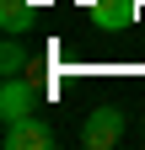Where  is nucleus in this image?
<instances>
[{
    "label": "nucleus",
    "mask_w": 145,
    "mask_h": 150,
    "mask_svg": "<svg viewBox=\"0 0 145 150\" xmlns=\"http://www.w3.org/2000/svg\"><path fill=\"white\" fill-rule=\"evenodd\" d=\"M124 139V107L118 102H102L86 112V123H81V145L86 150H113Z\"/></svg>",
    "instance_id": "f257e3e1"
},
{
    "label": "nucleus",
    "mask_w": 145,
    "mask_h": 150,
    "mask_svg": "<svg viewBox=\"0 0 145 150\" xmlns=\"http://www.w3.org/2000/svg\"><path fill=\"white\" fill-rule=\"evenodd\" d=\"M32 112H38V86L27 75H6V86H0V118H6V129L32 118Z\"/></svg>",
    "instance_id": "f03ea898"
},
{
    "label": "nucleus",
    "mask_w": 145,
    "mask_h": 150,
    "mask_svg": "<svg viewBox=\"0 0 145 150\" xmlns=\"http://www.w3.org/2000/svg\"><path fill=\"white\" fill-rule=\"evenodd\" d=\"M140 22V0H92V27L102 38H124Z\"/></svg>",
    "instance_id": "7ed1b4c3"
},
{
    "label": "nucleus",
    "mask_w": 145,
    "mask_h": 150,
    "mask_svg": "<svg viewBox=\"0 0 145 150\" xmlns=\"http://www.w3.org/2000/svg\"><path fill=\"white\" fill-rule=\"evenodd\" d=\"M54 145H59V134H54V129L38 118V112L6 129V150H54Z\"/></svg>",
    "instance_id": "20e7f679"
},
{
    "label": "nucleus",
    "mask_w": 145,
    "mask_h": 150,
    "mask_svg": "<svg viewBox=\"0 0 145 150\" xmlns=\"http://www.w3.org/2000/svg\"><path fill=\"white\" fill-rule=\"evenodd\" d=\"M32 22H38V11H32V0H0V27H6L11 38L32 32Z\"/></svg>",
    "instance_id": "39448f33"
},
{
    "label": "nucleus",
    "mask_w": 145,
    "mask_h": 150,
    "mask_svg": "<svg viewBox=\"0 0 145 150\" xmlns=\"http://www.w3.org/2000/svg\"><path fill=\"white\" fill-rule=\"evenodd\" d=\"M0 70H6V75H22L27 70V48L16 43L11 32H6V48H0Z\"/></svg>",
    "instance_id": "423d86ee"
}]
</instances>
